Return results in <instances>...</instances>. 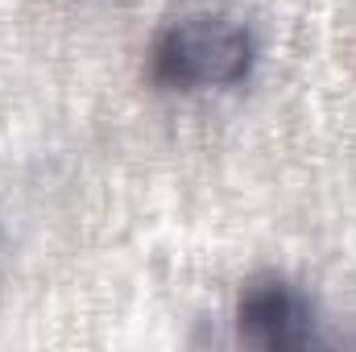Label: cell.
<instances>
[{"label":"cell","mask_w":356,"mask_h":352,"mask_svg":"<svg viewBox=\"0 0 356 352\" xmlns=\"http://www.w3.org/2000/svg\"><path fill=\"white\" fill-rule=\"evenodd\" d=\"M253 29L228 13H186L170 21L149 54L154 79L178 91L232 88L253 71Z\"/></svg>","instance_id":"cell-1"},{"label":"cell","mask_w":356,"mask_h":352,"mask_svg":"<svg viewBox=\"0 0 356 352\" xmlns=\"http://www.w3.org/2000/svg\"><path fill=\"white\" fill-rule=\"evenodd\" d=\"M236 332L257 349H311L319 340V311L294 282L257 273L236 294Z\"/></svg>","instance_id":"cell-2"}]
</instances>
